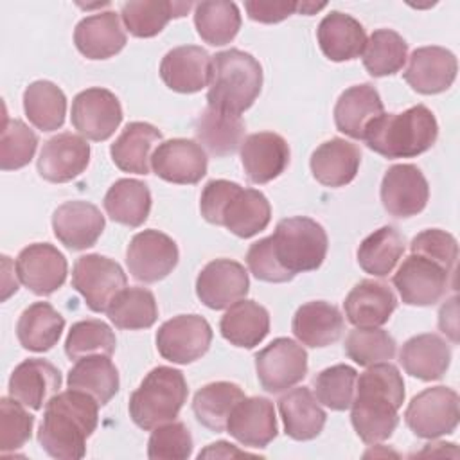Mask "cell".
<instances>
[{"instance_id": "3", "label": "cell", "mask_w": 460, "mask_h": 460, "mask_svg": "<svg viewBox=\"0 0 460 460\" xmlns=\"http://www.w3.org/2000/svg\"><path fill=\"white\" fill-rule=\"evenodd\" d=\"M199 210L205 221L225 226L241 239L257 235L271 219L270 201L261 190L230 180L208 181L199 198Z\"/></svg>"}, {"instance_id": "5", "label": "cell", "mask_w": 460, "mask_h": 460, "mask_svg": "<svg viewBox=\"0 0 460 460\" xmlns=\"http://www.w3.org/2000/svg\"><path fill=\"white\" fill-rule=\"evenodd\" d=\"M262 66L248 52L228 49L212 56V77L207 92L210 108L241 115L259 97Z\"/></svg>"}, {"instance_id": "8", "label": "cell", "mask_w": 460, "mask_h": 460, "mask_svg": "<svg viewBox=\"0 0 460 460\" xmlns=\"http://www.w3.org/2000/svg\"><path fill=\"white\" fill-rule=\"evenodd\" d=\"M394 286L404 304L426 307L440 302L455 286V271L424 255L410 253L397 268Z\"/></svg>"}, {"instance_id": "9", "label": "cell", "mask_w": 460, "mask_h": 460, "mask_svg": "<svg viewBox=\"0 0 460 460\" xmlns=\"http://www.w3.org/2000/svg\"><path fill=\"white\" fill-rule=\"evenodd\" d=\"M458 394L449 386H431L419 392L406 406L404 422L419 438H438L456 429Z\"/></svg>"}, {"instance_id": "2", "label": "cell", "mask_w": 460, "mask_h": 460, "mask_svg": "<svg viewBox=\"0 0 460 460\" xmlns=\"http://www.w3.org/2000/svg\"><path fill=\"white\" fill-rule=\"evenodd\" d=\"M99 402L79 390L56 394L43 410L38 429L41 449L59 460H79L86 455V440L99 422Z\"/></svg>"}, {"instance_id": "33", "label": "cell", "mask_w": 460, "mask_h": 460, "mask_svg": "<svg viewBox=\"0 0 460 460\" xmlns=\"http://www.w3.org/2000/svg\"><path fill=\"white\" fill-rule=\"evenodd\" d=\"M284 433L293 440H313L325 426V411L307 386L293 388L279 399Z\"/></svg>"}, {"instance_id": "52", "label": "cell", "mask_w": 460, "mask_h": 460, "mask_svg": "<svg viewBox=\"0 0 460 460\" xmlns=\"http://www.w3.org/2000/svg\"><path fill=\"white\" fill-rule=\"evenodd\" d=\"M192 455V437L183 422L172 420L153 429L147 440L151 460H185Z\"/></svg>"}, {"instance_id": "53", "label": "cell", "mask_w": 460, "mask_h": 460, "mask_svg": "<svg viewBox=\"0 0 460 460\" xmlns=\"http://www.w3.org/2000/svg\"><path fill=\"white\" fill-rule=\"evenodd\" d=\"M410 250H411V253L424 255V257L442 264L449 271H455L456 259H458V243L446 230H440V228L422 230L420 234H417L411 239Z\"/></svg>"}, {"instance_id": "36", "label": "cell", "mask_w": 460, "mask_h": 460, "mask_svg": "<svg viewBox=\"0 0 460 460\" xmlns=\"http://www.w3.org/2000/svg\"><path fill=\"white\" fill-rule=\"evenodd\" d=\"M199 142L214 156L234 155L244 140V122L241 115L207 106L194 124Z\"/></svg>"}, {"instance_id": "50", "label": "cell", "mask_w": 460, "mask_h": 460, "mask_svg": "<svg viewBox=\"0 0 460 460\" xmlns=\"http://www.w3.org/2000/svg\"><path fill=\"white\" fill-rule=\"evenodd\" d=\"M38 147L36 133L20 119H7L2 126L0 167L2 171H16L25 167Z\"/></svg>"}, {"instance_id": "57", "label": "cell", "mask_w": 460, "mask_h": 460, "mask_svg": "<svg viewBox=\"0 0 460 460\" xmlns=\"http://www.w3.org/2000/svg\"><path fill=\"white\" fill-rule=\"evenodd\" d=\"M241 455H248L246 451H239L234 444H228L225 440H219L216 444H210L207 449H203L198 456L199 458H207V456H241Z\"/></svg>"}, {"instance_id": "12", "label": "cell", "mask_w": 460, "mask_h": 460, "mask_svg": "<svg viewBox=\"0 0 460 460\" xmlns=\"http://www.w3.org/2000/svg\"><path fill=\"white\" fill-rule=\"evenodd\" d=\"M212 343L210 323L199 314H178L156 331V349L171 363L187 365L207 354Z\"/></svg>"}, {"instance_id": "54", "label": "cell", "mask_w": 460, "mask_h": 460, "mask_svg": "<svg viewBox=\"0 0 460 460\" xmlns=\"http://www.w3.org/2000/svg\"><path fill=\"white\" fill-rule=\"evenodd\" d=\"M246 264L252 271V275L262 282H271V284H282L289 282L288 277L282 273L279 268L277 261L273 259L271 248H270V239H259L255 241L246 253Z\"/></svg>"}, {"instance_id": "55", "label": "cell", "mask_w": 460, "mask_h": 460, "mask_svg": "<svg viewBox=\"0 0 460 460\" xmlns=\"http://www.w3.org/2000/svg\"><path fill=\"white\" fill-rule=\"evenodd\" d=\"M248 16L259 23H279L298 11V2H244Z\"/></svg>"}, {"instance_id": "56", "label": "cell", "mask_w": 460, "mask_h": 460, "mask_svg": "<svg viewBox=\"0 0 460 460\" xmlns=\"http://www.w3.org/2000/svg\"><path fill=\"white\" fill-rule=\"evenodd\" d=\"M456 302L458 298L453 296L451 300H447L438 313V327L444 334H447L455 343L458 341V318H456Z\"/></svg>"}, {"instance_id": "16", "label": "cell", "mask_w": 460, "mask_h": 460, "mask_svg": "<svg viewBox=\"0 0 460 460\" xmlns=\"http://www.w3.org/2000/svg\"><path fill=\"white\" fill-rule=\"evenodd\" d=\"M208 158L205 149L189 138L160 142L151 156L153 172L176 185H194L207 174Z\"/></svg>"}, {"instance_id": "45", "label": "cell", "mask_w": 460, "mask_h": 460, "mask_svg": "<svg viewBox=\"0 0 460 460\" xmlns=\"http://www.w3.org/2000/svg\"><path fill=\"white\" fill-rule=\"evenodd\" d=\"M361 58L363 66L372 77L394 75L408 59V43L392 29H377L367 40Z\"/></svg>"}, {"instance_id": "11", "label": "cell", "mask_w": 460, "mask_h": 460, "mask_svg": "<svg viewBox=\"0 0 460 460\" xmlns=\"http://www.w3.org/2000/svg\"><path fill=\"white\" fill-rule=\"evenodd\" d=\"M255 372L266 392L280 394L305 377L307 352L291 338H275L255 354Z\"/></svg>"}, {"instance_id": "6", "label": "cell", "mask_w": 460, "mask_h": 460, "mask_svg": "<svg viewBox=\"0 0 460 460\" xmlns=\"http://www.w3.org/2000/svg\"><path fill=\"white\" fill-rule=\"evenodd\" d=\"M189 395L187 381L178 368L155 367L129 395V417L144 431L172 422Z\"/></svg>"}, {"instance_id": "13", "label": "cell", "mask_w": 460, "mask_h": 460, "mask_svg": "<svg viewBox=\"0 0 460 460\" xmlns=\"http://www.w3.org/2000/svg\"><path fill=\"white\" fill-rule=\"evenodd\" d=\"M180 252L172 237L158 230H144L133 235L126 250V264L131 277L144 284L165 279L178 264Z\"/></svg>"}, {"instance_id": "7", "label": "cell", "mask_w": 460, "mask_h": 460, "mask_svg": "<svg viewBox=\"0 0 460 460\" xmlns=\"http://www.w3.org/2000/svg\"><path fill=\"white\" fill-rule=\"evenodd\" d=\"M273 259L288 280L296 273L314 271L327 255V234L320 223L305 216L280 219L268 235Z\"/></svg>"}, {"instance_id": "37", "label": "cell", "mask_w": 460, "mask_h": 460, "mask_svg": "<svg viewBox=\"0 0 460 460\" xmlns=\"http://www.w3.org/2000/svg\"><path fill=\"white\" fill-rule=\"evenodd\" d=\"M119 370L110 356L93 354L75 361L68 370L66 386L92 395L101 406L108 404L119 392Z\"/></svg>"}, {"instance_id": "58", "label": "cell", "mask_w": 460, "mask_h": 460, "mask_svg": "<svg viewBox=\"0 0 460 460\" xmlns=\"http://www.w3.org/2000/svg\"><path fill=\"white\" fill-rule=\"evenodd\" d=\"M13 266L11 259L7 255H2V270H4V280H2V300H7L13 293H16L18 289V282L13 280L9 282L11 275H9V268Z\"/></svg>"}, {"instance_id": "4", "label": "cell", "mask_w": 460, "mask_h": 460, "mask_svg": "<svg viewBox=\"0 0 460 460\" xmlns=\"http://www.w3.org/2000/svg\"><path fill=\"white\" fill-rule=\"evenodd\" d=\"M438 124L433 111L417 104L401 113H381L363 135L368 149L385 158H413L433 147Z\"/></svg>"}, {"instance_id": "47", "label": "cell", "mask_w": 460, "mask_h": 460, "mask_svg": "<svg viewBox=\"0 0 460 460\" xmlns=\"http://www.w3.org/2000/svg\"><path fill=\"white\" fill-rule=\"evenodd\" d=\"M358 372L350 365L340 363L329 368H323L313 379L314 397L320 404L334 410L345 411L350 408L356 395Z\"/></svg>"}, {"instance_id": "30", "label": "cell", "mask_w": 460, "mask_h": 460, "mask_svg": "<svg viewBox=\"0 0 460 460\" xmlns=\"http://www.w3.org/2000/svg\"><path fill=\"white\" fill-rule=\"evenodd\" d=\"M385 113L379 92L370 84H356L341 92L334 106V124L343 135L363 140L367 126Z\"/></svg>"}, {"instance_id": "32", "label": "cell", "mask_w": 460, "mask_h": 460, "mask_svg": "<svg viewBox=\"0 0 460 460\" xmlns=\"http://www.w3.org/2000/svg\"><path fill=\"white\" fill-rule=\"evenodd\" d=\"M316 38L323 56L336 63L359 58L367 43L363 25L341 11H331L322 18Z\"/></svg>"}, {"instance_id": "27", "label": "cell", "mask_w": 460, "mask_h": 460, "mask_svg": "<svg viewBox=\"0 0 460 460\" xmlns=\"http://www.w3.org/2000/svg\"><path fill=\"white\" fill-rule=\"evenodd\" d=\"M128 38L120 18L113 11H102L83 18L74 31L75 49L88 59H108L119 54Z\"/></svg>"}, {"instance_id": "10", "label": "cell", "mask_w": 460, "mask_h": 460, "mask_svg": "<svg viewBox=\"0 0 460 460\" xmlns=\"http://www.w3.org/2000/svg\"><path fill=\"white\" fill-rule=\"evenodd\" d=\"M126 284L120 264L99 253L81 255L72 270V286L93 313H104Z\"/></svg>"}, {"instance_id": "48", "label": "cell", "mask_w": 460, "mask_h": 460, "mask_svg": "<svg viewBox=\"0 0 460 460\" xmlns=\"http://www.w3.org/2000/svg\"><path fill=\"white\" fill-rule=\"evenodd\" d=\"M117 347V338L108 323L102 320L75 322L65 340V354L68 359H81L84 356L102 354L111 356Z\"/></svg>"}, {"instance_id": "21", "label": "cell", "mask_w": 460, "mask_h": 460, "mask_svg": "<svg viewBox=\"0 0 460 460\" xmlns=\"http://www.w3.org/2000/svg\"><path fill=\"white\" fill-rule=\"evenodd\" d=\"M160 77L172 92L196 93L210 84L212 56L198 45L176 47L164 56Z\"/></svg>"}, {"instance_id": "29", "label": "cell", "mask_w": 460, "mask_h": 460, "mask_svg": "<svg viewBox=\"0 0 460 460\" xmlns=\"http://www.w3.org/2000/svg\"><path fill=\"white\" fill-rule=\"evenodd\" d=\"M345 322L340 309L325 300L302 304L291 322L295 338L307 347L322 349L336 343L343 332Z\"/></svg>"}, {"instance_id": "34", "label": "cell", "mask_w": 460, "mask_h": 460, "mask_svg": "<svg viewBox=\"0 0 460 460\" xmlns=\"http://www.w3.org/2000/svg\"><path fill=\"white\" fill-rule=\"evenodd\" d=\"M162 140V133L149 122H129L110 147L113 164L133 174H149L153 147Z\"/></svg>"}, {"instance_id": "18", "label": "cell", "mask_w": 460, "mask_h": 460, "mask_svg": "<svg viewBox=\"0 0 460 460\" xmlns=\"http://www.w3.org/2000/svg\"><path fill=\"white\" fill-rule=\"evenodd\" d=\"M250 289V279L244 266L232 259L210 261L196 279V295L210 309H228L243 300Z\"/></svg>"}, {"instance_id": "59", "label": "cell", "mask_w": 460, "mask_h": 460, "mask_svg": "<svg viewBox=\"0 0 460 460\" xmlns=\"http://www.w3.org/2000/svg\"><path fill=\"white\" fill-rule=\"evenodd\" d=\"M325 7V4H309V2H298V13H302V14H313V13H316V11H320V9H323Z\"/></svg>"}, {"instance_id": "26", "label": "cell", "mask_w": 460, "mask_h": 460, "mask_svg": "<svg viewBox=\"0 0 460 460\" xmlns=\"http://www.w3.org/2000/svg\"><path fill=\"white\" fill-rule=\"evenodd\" d=\"M397 307L392 288L381 280L365 279L358 282L343 302L345 316L354 327H381Z\"/></svg>"}, {"instance_id": "31", "label": "cell", "mask_w": 460, "mask_h": 460, "mask_svg": "<svg viewBox=\"0 0 460 460\" xmlns=\"http://www.w3.org/2000/svg\"><path fill=\"white\" fill-rule=\"evenodd\" d=\"M399 363L411 377L420 381H437L449 368L451 349L438 334H417L406 340L401 347Z\"/></svg>"}, {"instance_id": "25", "label": "cell", "mask_w": 460, "mask_h": 460, "mask_svg": "<svg viewBox=\"0 0 460 460\" xmlns=\"http://www.w3.org/2000/svg\"><path fill=\"white\" fill-rule=\"evenodd\" d=\"M7 388L23 406L41 410L59 392L61 372L47 359L29 358L14 367Z\"/></svg>"}, {"instance_id": "35", "label": "cell", "mask_w": 460, "mask_h": 460, "mask_svg": "<svg viewBox=\"0 0 460 460\" xmlns=\"http://www.w3.org/2000/svg\"><path fill=\"white\" fill-rule=\"evenodd\" d=\"M219 331L223 338L235 347L253 349L270 332V313L255 300H239L221 316Z\"/></svg>"}, {"instance_id": "23", "label": "cell", "mask_w": 460, "mask_h": 460, "mask_svg": "<svg viewBox=\"0 0 460 460\" xmlns=\"http://www.w3.org/2000/svg\"><path fill=\"white\" fill-rule=\"evenodd\" d=\"M226 431L246 447H266L279 433L273 402L259 395L241 399L226 420Z\"/></svg>"}, {"instance_id": "19", "label": "cell", "mask_w": 460, "mask_h": 460, "mask_svg": "<svg viewBox=\"0 0 460 460\" xmlns=\"http://www.w3.org/2000/svg\"><path fill=\"white\" fill-rule=\"evenodd\" d=\"M90 162V144L74 133L49 138L38 156V172L50 183H66L84 172Z\"/></svg>"}, {"instance_id": "41", "label": "cell", "mask_w": 460, "mask_h": 460, "mask_svg": "<svg viewBox=\"0 0 460 460\" xmlns=\"http://www.w3.org/2000/svg\"><path fill=\"white\" fill-rule=\"evenodd\" d=\"M241 399H244V392L239 385L230 381H214L196 392L192 399V411L201 426L221 433L226 429V420Z\"/></svg>"}, {"instance_id": "42", "label": "cell", "mask_w": 460, "mask_h": 460, "mask_svg": "<svg viewBox=\"0 0 460 460\" xmlns=\"http://www.w3.org/2000/svg\"><path fill=\"white\" fill-rule=\"evenodd\" d=\"M404 248V235L395 226H381L361 241L358 264L368 275L386 277L401 261Z\"/></svg>"}, {"instance_id": "15", "label": "cell", "mask_w": 460, "mask_h": 460, "mask_svg": "<svg viewBox=\"0 0 460 460\" xmlns=\"http://www.w3.org/2000/svg\"><path fill=\"white\" fill-rule=\"evenodd\" d=\"M429 199V185L422 171L413 164L388 167L381 181V203L394 217L420 214Z\"/></svg>"}, {"instance_id": "22", "label": "cell", "mask_w": 460, "mask_h": 460, "mask_svg": "<svg viewBox=\"0 0 460 460\" xmlns=\"http://www.w3.org/2000/svg\"><path fill=\"white\" fill-rule=\"evenodd\" d=\"M104 225V216L90 201H66L52 214L54 235L72 252L93 246L101 237Z\"/></svg>"}, {"instance_id": "14", "label": "cell", "mask_w": 460, "mask_h": 460, "mask_svg": "<svg viewBox=\"0 0 460 460\" xmlns=\"http://www.w3.org/2000/svg\"><path fill=\"white\" fill-rule=\"evenodd\" d=\"M70 120L74 129L93 142L108 140L122 122V106L106 88H86L72 101Z\"/></svg>"}, {"instance_id": "39", "label": "cell", "mask_w": 460, "mask_h": 460, "mask_svg": "<svg viewBox=\"0 0 460 460\" xmlns=\"http://www.w3.org/2000/svg\"><path fill=\"white\" fill-rule=\"evenodd\" d=\"M65 329V318L49 302H34L23 309L16 323V336L25 350H50Z\"/></svg>"}, {"instance_id": "44", "label": "cell", "mask_w": 460, "mask_h": 460, "mask_svg": "<svg viewBox=\"0 0 460 460\" xmlns=\"http://www.w3.org/2000/svg\"><path fill=\"white\" fill-rule=\"evenodd\" d=\"M194 25L205 43L221 47L237 36L241 14L234 2L207 0L194 5Z\"/></svg>"}, {"instance_id": "1", "label": "cell", "mask_w": 460, "mask_h": 460, "mask_svg": "<svg viewBox=\"0 0 460 460\" xmlns=\"http://www.w3.org/2000/svg\"><path fill=\"white\" fill-rule=\"evenodd\" d=\"M404 402V381L390 361L376 363L358 377L350 404V422L365 444H377L392 437Z\"/></svg>"}, {"instance_id": "43", "label": "cell", "mask_w": 460, "mask_h": 460, "mask_svg": "<svg viewBox=\"0 0 460 460\" xmlns=\"http://www.w3.org/2000/svg\"><path fill=\"white\" fill-rule=\"evenodd\" d=\"M23 111L29 122L41 131H56L66 115V97L52 81H34L23 92Z\"/></svg>"}, {"instance_id": "20", "label": "cell", "mask_w": 460, "mask_h": 460, "mask_svg": "<svg viewBox=\"0 0 460 460\" xmlns=\"http://www.w3.org/2000/svg\"><path fill=\"white\" fill-rule=\"evenodd\" d=\"M458 63L451 50L437 45L419 47L411 52L404 70V81L422 95L446 92L456 79Z\"/></svg>"}, {"instance_id": "46", "label": "cell", "mask_w": 460, "mask_h": 460, "mask_svg": "<svg viewBox=\"0 0 460 460\" xmlns=\"http://www.w3.org/2000/svg\"><path fill=\"white\" fill-rule=\"evenodd\" d=\"M110 322L117 329L140 331L155 325L158 305L155 295L146 288H124L106 309Z\"/></svg>"}, {"instance_id": "40", "label": "cell", "mask_w": 460, "mask_h": 460, "mask_svg": "<svg viewBox=\"0 0 460 460\" xmlns=\"http://www.w3.org/2000/svg\"><path fill=\"white\" fill-rule=\"evenodd\" d=\"M102 205L111 221L137 228L151 212V192L140 180L120 178L108 189Z\"/></svg>"}, {"instance_id": "24", "label": "cell", "mask_w": 460, "mask_h": 460, "mask_svg": "<svg viewBox=\"0 0 460 460\" xmlns=\"http://www.w3.org/2000/svg\"><path fill=\"white\" fill-rule=\"evenodd\" d=\"M241 164L252 183H268L286 171L289 146L284 137L273 131L248 135L241 144Z\"/></svg>"}, {"instance_id": "28", "label": "cell", "mask_w": 460, "mask_h": 460, "mask_svg": "<svg viewBox=\"0 0 460 460\" xmlns=\"http://www.w3.org/2000/svg\"><path fill=\"white\" fill-rule=\"evenodd\" d=\"M361 164V151L356 144L345 138H331L320 144L309 160L314 180L325 187L349 185Z\"/></svg>"}, {"instance_id": "51", "label": "cell", "mask_w": 460, "mask_h": 460, "mask_svg": "<svg viewBox=\"0 0 460 460\" xmlns=\"http://www.w3.org/2000/svg\"><path fill=\"white\" fill-rule=\"evenodd\" d=\"M34 417L16 399H0V451L11 453L23 447L32 433Z\"/></svg>"}, {"instance_id": "38", "label": "cell", "mask_w": 460, "mask_h": 460, "mask_svg": "<svg viewBox=\"0 0 460 460\" xmlns=\"http://www.w3.org/2000/svg\"><path fill=\"white\" fill-rule=\"evenodd\" d=\"M190 2L171 0H133L120 7V16L135 38H153L164 31L172 18H181L190 11Z\"/></svg>"}, {"instance_id": "17", "label": "cell", "mask_w": 460, "mask_h": 460, "mask_svg": "<svg viewBox=\"0 0 460 460\" xmlns=\"http://www.w3.org/2000/svg\"><path fill=\"white\" fill-rule=\"evenodd\" d=\"M16 273L27 289L34 295L47 296L65 284L68 264L54 244L32 243L18 253Z\"/></svg>"}, {"instance_id": "49", "label": "cell", "mask_w": 460, "mask_h": 460, "mask_svg": "<svg viewBox=\"0 0 460 460\" xmlns=\"http://www.w3.org/2000/svg\"><path fill=\"white\" fill-rule=\"evenodd\" d=\"M345 354L359 367L390 361L395 356V340L379 327H356L345 338Z\"/></svg>"}]
</instances>
